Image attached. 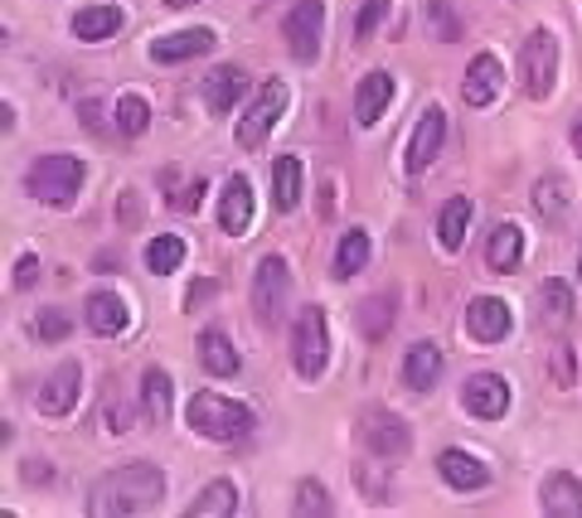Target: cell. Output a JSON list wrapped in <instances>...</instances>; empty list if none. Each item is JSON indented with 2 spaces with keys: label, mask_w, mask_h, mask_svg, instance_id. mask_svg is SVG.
Instances as JSON below:
<instances>
[{
  "label": "cell",
  "mask_w": 582,
  "mask_h": 518,
  "mask_svg": "<svg viewBox=\"0 0 582 518\" xmlns=\"http://www.w3.org/2000/svg\"><path fill=\"white\" fill-rule=\"evenodd\" d=\"M360 442L369 456H379V460H398V456H408V446H412V432H408V422H403L398 412H388V408H369L360 416Z\"/></svg>",
  "instance_id": "8"
},
{
  "label": "cell",
  "mask_w": 582,
  "mask_h": 518,
  "mask_svg": "<svg viewBox=\"0 0 582 518\" xmlns=\"http://www.w3.org/2000/svg\"><path fill=\"white\" fill-rule=\"evenodd\" d=\"M578 276H582V252H578Z\"/></svg>",
  "instance_id": "46"
},
{
  "label": "cell",
  "mask_w": 582,
  "mask_h": 518,
  "mask_svg": "<svg viewBox=\"0 0 582 518\" xmlns=\"http://www.w3.org/2000/svg\"><path fill=\"white\" fill-rule=\"evenodd\" d=\"M287 49L296 54L301 63H316L321 59V39H326V0H296L287 10Z\"/></svg>",
  "instance_id": "7"
},
{
  "label": "cell",
  "mask_w": 582,
  "mask_h": 518,
  "mask_svg": "<svg viewBox=\"0 0 582 518\" xmlns=\"http://www.w3.org/2000/svg\"><path fill=\"white\" fill-rule=\"evenodd\" d=\"M446 141V111L442 107H428L418 121H412V137H408V175H422L428 165L436 161Z\"/></svg>",
  "instance_id": "12"
},
{
  "label": "cell",
  "mask_w": 582,
  "mask_h": 518,
  "mask_svg": "<svg viewBox=\"0 0 582 518\" xmlns=\"http://www.w3.org/2000/svg\"><path fill=\"white\" fill-rule=\"evenodd\" d=\"M78 388H83V368H78V358H69V364H59L49 378L39 382V412L44 416H69L73 402H78Z\"/></svg>",
  "instance_id": "14"
},
{
  "label": "cell",
  "mask_w": 582,
  "mask_h": 518,
  "mask_svg": "<svg viewBox=\"0 0 582 518\" xmlns=\"http://www.w3.org/2000/svg\"><path fill=\"white\" fill-rule=\"evenodd\" d=\"M282 111H287V83H282V78H272V83L257 93V103L248 107V117H243V127H238L243 151H257V145L272 137V127L282 121Z\"/></svg>",
  "instance_id": "9"
},
{
  "label": "cell",
  "mask_w": 582,
  "mask_h": 518,
  "mask_svg": "<svg viewBox=\"0 0 582 518\" xmlns=\"http://www.w3.org/2000/svg\"><path fill=\"white\" fill-rule=\"evenodd\" d=\"M388 5H394V0H364V5H360V20H354V44H369V39H374V30H379V20L388 15Z\"/></svg>",
  "instance_id": "39"
},
{
  "label": "cell",
  "mask_w": 582,
  "mask_h": 518,
  "mask_svg": "<svg viewBox=\"0 0 582 518\" xmlns=\"http://www.w3.org/2000/svg\"><path fill=\"white\" fill-rule=\"evenodd\" d=\"M205 296H214V281H199V286H195V291H189V296H185V310H195V306H199V301H205Z\"/></svg>",
  "instance_id": "43"
},
{
  "label": "cell",
  "mask_w": 582,
  "mask_h": 518,
  "mask_svg": "<svg viewBox=\"0 0 582 518\" xmlns=\"http://www.w3.org/2000/svg\"><path fill=\"white\" fill-rule=\"evenodd\" d=\"M69 330H73V320H69V310H59V306H49L35 320V340H44V344H59Z\"/></svg>",
  "instance_id": "37"
},
{
  "label": "cell",
  "mask_w": 582,
  "mask_h": 518,
  "mask_svg": "<svg viewBox=\"0 0 582 518\" xmlns=\"http://www.w3.org/2000/svg\"><path fill=\"white\" fill-rule=\"evenodd\" d=\"M573 151H578V161H582V111L573 117Z\"/></svg>",
  "instance_id": "44"
},
{
  "label": "cell",
  "mask_w": 582,
  "mask_h": 518,
  "mask_svg": "<svg viewBox=\"0 0 582 518\" xmlns=\"http://www.w3.org/2000/svg\"><path fill=\"white\" fill-rule=\"evenodd\" d=\"M388 103H394V78L384 69L364 73L360 87H354V127H374V121L388 111Z\"/></svg>",
  "instance_id": "19"
},
{
  "label": "cell",
  "mask_w": 582,
  "mask_h": 518,
  "mask_svg": "<svg viewBox=\"0 0 582 518\" xmlns=\"http://www.w3.org/2000/svg\"><path fill=\"white\" fill-rule=\"evenodd\" d=\"M185 422H189V432L205 436V442H243V436H253L257 416H253V408H243V402H233V398L195 392L185 408Z\"/></svg>",
  "instance_id": "2"
},
{
  "label": "cell",
  "mask_w": 582,
  "mask_h": 518,
  "mask_svg": "<svg viewBox=\"0 0 582 518\" xmlns=\"http://www.w3.org/2000/svg\"><path fill=\"white\" fill-rule=\"evenodd\" d=\"M436 475L446 480V490H462V494H476L490 484V470L476 456H466V450H442L436 456Z\"/></svg>",
  "instance_id": "22"
},
{
  "label": "cell",
  "mask_w": 582,
  "mask_h": 518,
  "mask_svg": "<svg viewBox=\"0 0 582 518\" xmlns=\"http://www.w3.org/2000/svg\"><path fill=\"white\" fill-rule=\"evenodd\" d=\"M35 276H39V257H35V252H25V257L15 262V286H20V291L35 286Z\"/></svg>",
  "instance_id": "42"
},
{
  "label": "cell",
  "mask_w": 582,
  "mask_h": 518,
  "mask_svg": "<svg viewBox=\"0 0 582 518\" xmlns=\"http://www.w3.org/2000/svg\"><path fill=\"white\" fill-rule=\"evenodd\" d=\"M121 25H127V15H121L117 5H83V10H73V39H83V44L112 39Z\"/></svg>",
  "instance_id": "26"
},
{
  "label": "cell",
  "mask_w": 582,
  "mask_h": 518,
  "mask_svg": "<svg viewBox=\"0 0 582 518\" xmlns=\"http://www.w3.org/2000/svg\"><path fill=\"white\" fill-rule=\"evenodd\" d=\"M83 320H88V330H93L97 340H112V334L127 330L131 310H127V301H121L117 291H93L88 306H83Z\"/></svg>",
  "instance_id": "20"
},
{
  "label": "cell",
  "mask_w": 582,
  "mask_h": 518,
  "mask_svg": "<svg viewBox=\"0 0 582 518\" xmlns=\"http://www.w3.org/2000/svg\"><path fill=\"white\" fill-rule=\"evenodd\" d=\"M486 262H490V272H520V262H524V233H520V223H496V228H490Z\"/></svg>",
  "instance_id": "24"
},
{
  "label": "cell",
  "mask_w": 582,
  "mask_h": 518,
  "mask_svg": "<svg viewBox=\"0 0 582 518\" xmlns=\"http://www.w3.org/2000/svg\"><path fill=\"white\" fill-rule=\"evenodd\" d=\"M146 127H151V107H146L137 93H121L117 97V131L121 137H141Z\"/></svg>",
  "instance_id": "35"
},
{
  "label": "cell",
  "mask_w": 582,
  "mask_h": 518,
  "mask_svg": "<svg viewBox=\"0 0 582 518\" xmlns=\"http://www.w3.org/2000/svg\"><path fill=\"white\" fill-rule=\"evenodd\" d=\"M296 509L301 514H335V504H330V494L321 490L316 480H301L296 484Z\"/></svg>",
  "instance_id": "40"
},
{
  "label": "cell",
  "mask_w": 582,
  "mask_h": 518,
  "mask_svg": "<svg viewBox=\"0 0 582 518\" xmlns=\"http://www.w3.org/2000/svg\"><path fill=\"white\" fill-rule=\"evenodd\" d=\"M472 219H476V204H472L466 195L446 199L442 213H436V243H442L446 252H462L466 233H472Z\"/></svg>",
  "instance_id": "25"
},
{
  "label": "cell",
  "mask_w": 582,
  "mask_h": 518,
  "mask_svg": "<svg viewBox=\"0 0 582 518\" xmlns=\"http://www.w3.org/2000/svg\"><path fill=\"white\" fill-rule=\"evenodd\" d=\"M181 262H185V238H175V233H161V238L146 243V267H151V276L181 272Z\"/></svg>",
  "instance_id": "33"
},
{
  "label": "cell",
  "mask_w": 582,
  "mask_h": 518,
  "mask_svg": "<svg viewBox=\"0 0 582 518\" xmlns=\"http://www.w3.org/2000/svg\"><path fill=\"white\" fill-rule=\"evenodd\" d=\"M165 5H171V10H181V5H195V0H165Z\"/></svg>",
  "instance_id": "45"
},
{
  "label": "cell",
  "mask_w": 582,
  "mask_h": 518,
  "mask_svg": "<svg viewBox=\"0 0 582 518\" xmlns=\"http://www.w3.org/2000/svg\"><path fill=\"white\" fill-rule=\"evenodd\" d=\"M233 509H238V490H233V480L205 484V490H199V499L189 504V514H199V518H219V514H233Z\"/></svg>",
  "instance_id": "34"
},
{
  "label": "cell",
  "mask_w": 582,
  "mask_h": 518,
  "mask_svg": "<svg viewBox=\"0 0 582 518\" xmlns=\"http://www.w3.org/2000/svg\"><path fill=\"white\" fill-rule=\"evenodd\" d=\"M354 320H360V334L364 340H384L388 330H394V291H374V296L364 301L360 310H354Z\"/></svg>",
  "instance_id": "28"
},
{
  "label": "cell",
  "mask_w": 582,
  "mask_h": 518,
  "mask_svg": "<svg viewBox=\"0 0 582 518\" xmlns=\"http://www.w3.org/2000/svg\"><path fill=\"white\" fill-rule=\"evenodd\" d=\"M534 320H539V330L548 334H563L568 320H573V286L568 281H544L539 296H534Z\"/></svg>",
  "instance_id": "17"
},
{
  "label": "cell",
  "mask_w": 582,
  "mask_h": 518,
  "mask_svg": "<svg viewBox=\"0 0 582 518\" xmlns=\"http://www.w3.org/2000/svg\"><path fill=\"white\" fill-rule=\"evenodd\" d=\"M287 291H291V272L287 262L277 252H267L263 262H257V276H253V315L272 330V325H282L287 315Z\"/></svg>",
  "instance_id": "6"
},
{
  "label": "cell",
  "mask_w": 582,
  "mask_h": 518,
  "mask_svg": "<svg viewBox=\"0 0 582 518\" xmlns=\"http://www.w3.org/2000/svg\"><path fill=\"white\" fill-rule=\"evenodd\" d=\"M403 382H408L412 392H432L436 382H442V349L432 340L408 344V354H403Z\"/></svg>",
  "instance_id": "21"
},
{
  "label": "cell",
  "mask_w": 582,
  "mask_h": 518,
  "mask_svg": "<svg viewBox=\"0 0 582 518\" xmlns=\"http://www.w3.org/2000/svg\"><path fill=\"white\" fill-rule=\"evenodd\" d=\"M520 78H524V93H529L534 103L554 97V83H558V39H554V30H529V39H524V49H520Z\"/></svg>",
  "instance_id": "5"
},
{
  "label": "cell",
  "mask_w": 582,
  "mask_h": 518,
  "mask_svg": "<svg viewBox=\"0 0 582 518\" xmlns=\"http://www.w3.org/2000/svg\"><path fill=\"white\" fill-rule=\"evenodd\" d=\"M83 179H88V165L78 161V155H44V161L30 165L25 189H30V199L44 204V209H73Z\"/></svg>",
  "instance_id": "3"
},
{
  "label": "cell",
  "mask_w": 582,
  "mask_h": 518,
  "mask_svg": "<svg viewBox=\"0 0 582 518\" xmlns=\"http://www.w3.org/2000/svg\"><path fill=\"white\" fill-rule=\"evenodd\" d=\"M573 358H578V354H573V349H568V344H558V349H554V378L563 382V388H573V382H578Z\"/></svg>",
  "instance_id": "41"
},
{
  "label": "cell",
  "mask_w": 582,
  "mask_h": 518,
  "mask_svg": "<svg viewBox=\"0 0 582 518\" xmlns=\"http://www.w3.org/2000/svg\"><path fill=\"white\" fill-rule=\"evenodd\" d=\"M214 44H219L214 30H181V35L151 39V59L155 63H189V59H205Z\"/></svg>",
  "instance_id": "18"
},
{
  "label": "cell",
  "mask_w": 582,
  "mask_h": 518,
  "mask_svg": "<svg viewBox=\"0 0 582 518\" xmlns=\"http://www.w3.org/2000/svg\"><path fill=\"white\" fill-rule=\"evenodd\" d=\"M466 330H472V340H480V344H500V340H510L514 315L500 296H476L472 306H466Z\"/></svg>",
  "instance_id": "13"
},
{
  "label": "cell",
  "mask_w": 582,
  "mask_h": 518,
  "mask_svg": "<svg viewBox=\"0 0 582 518\" xmlns=\"http://www.w3.org/2000/svg\"><path fill=\"white\" fill-rule=\"evenodd\" d=\"M248 87L253 83H248V73H243L238 63H219V69L199 83V97H205V107L214 111V117H229V111L248 97Z\"/></svg>",
  "instance_id": "11"
},
{
  "label": "cell",
  "mask_w": 582,
  "mask_h": 518,
  "mask_svg": "<svg viewBox=\"0 0 582 518\" xmlns=\"http://www.w3.org/2000/svg\"><path fill=\"white\" fill-rule=\"evenodd\" d=\"M534 209H539L548 223L563 219V185H558V179H544V185H534Z\"/></svg>",
  "instance_id": "38"
},
{
  "label": "cell",
  "mask_w": 582,
  "mask_h": 518,
  "mask_svg": "<svg viewBox=\"0 0 582 518\" xmlns=\"http://www.w3.org/2000/svg\"><path fill=\"white\" fill-rule=\"evenodd\" d=\"M161 189H165V204H171L175 213H195L199 199H205V175L165 170V175H161Z\"/></svg>",
  "instance_id": "29"
},
{
  "label": "cell",
  "mask_w": 582,
  "mask_h": 518,
  "mask_svg": "<svg viewBox=\"0 0 582 518\" xmlns=\"http://www.w3.org/2000/svg\"><path fill=\"white\" fill-rule=\"evenodd\" d=\"M500 87H505V69H500L496 54H476L472 69H466L462 78V97L472 107H490L500 97Z\"/></svg>",
  "instance_id": "16"
},
{
  "label": "cell",
  "mask_w": 582,
  "mask_h": 518,
  "mask_svg": "<svg viewBox=\"0 0 582 518\" xmlns=\"http://www.w3.org/2000/svg\"><path fill=\"white\" fill-rule=\"evenodd\" d=\"M291 364H296V378L316 382L330 368V325L321 306H306L291 325Z\"/></svg>",
  "instance_id": "4"
},
{
  "label": "cell",
  "mask_w": 582,
  "mask_h": 518,
  "mask_svg": "<svg viewBox=\"0 0 582 518\" xmlns=\"http://www.w3.org/2000/svg\"><path fill=\"white\" fill-rule=\"evenodd\" d=\"M428 20H432V30H436V39H442V44L462 39V20H456V10L446 5V0H428Z\"/></svg>",
  "instance_id": "36"
},
{
  "label": "cell",
  "mask_w": 582,
  "mask_h": 518,
  "mask_svg": "<svg viewBox=\"0 0 582 518\" xmlns=\"http://www.w3.org/2000/svg\"><path fill=\"white\" fill-rule=\"evenodd\" d=\"M165 499V475L155 466H127V470H112L107 480L93 484L88 494V514L97 518H131L146 514Z\"/></svg>",
  "instance_id": "1"
},
{
  "label": "cell",
  "mask_w": 582,
  "mask_h": 518,
  "mask_svg": "<svg viewBox=\"0 0 582 518\" xmlns=\"http://www.w3.org/2000/svg\"><path fill=\"white\" fill-rule=\"evenodd\" d=\"M462 408L476 416V422H500L510 412V382L500 374H476L466 378L462 388Z\"/></svg>",
  "instance_id": "10"
},
{
  "label": "cell",
  "mask_w": 582,
  "mask_h": 518,
  "mask_svg": "<svg viewBox=\"0 0 582 518\" xmlns=\"http://www.w3.org/2000/svg\"><path fill=\"white\" fill-rule=\"evenodd\" d=\"M539 504H544V514H554V518H582V480L568 475V470H554V475L539 484Z\"/></svg>",
  "instance_id": "23"
},
{
  "label": "cell",
  "mask_w": 582,
  "mask_h": 518,
  "mask_svg": "<svg viewBox=\"0 0 582 518\" xmlns=\"http://www.w3.org/2000/svg\"><path fill=\"white\" fill-rule=\"evenodd\" d=\"M272 204L291 213L301 204V161L296 155H277V165H272Z\"/></svg>",
  "instance_id": "30"
},
{
  "label": "cell",
  "mask_w": 582,
  "mask_h": 518,
  "mask_svg": "<svg viewBox=\"0 0 582 518\" xmlns=\"http://www.w3.org/2000/svg\"><path fill=\"white\" fill-rule=\"evenodd\" d=\"M195 354H199V364H205V374H214V378H233L243 368L238 364V349L229 344V334H223V330H205V334H199Z\"/></svg>",
  "instance_id": "27"
},
{
  "label": "cell",
  "mask_w": 582,
  "mask_h": 518,
  "mask_svg": "<svg viewBox=\"0 0 582 518\" xmlns=\"http://www.w3.org/2000/svg\"><path fill=\"white\" fill-rule=\"evenodd\" d=\"M141 412L151 416L155 426L171 416V374H165V368H146L141 374Z\"/></svg>",
  "instance_id": "31"
},
{
  "label": "cell",
  "mask_w": 582,
  "mask_h": 518,
  "mask_svg": "<svg viewBox=\"0 0 582 518\" xmlns=\"http://www.w3.org/2000/svg\"><path fill=\"white\" fill-rule=\"evenodd\" d=\"M364 262H369V233L364 228H350L340 238V247H335L330 272H335V281H350L354 272H364Z\"/></svg>",
  "instance_id": "32"
},
{
  "label": "cell",
  "mask_w": 582,
  "mask_h": 518,
  "mask_svg": "<svg viewBox=\"0 0 582 518\" xmlns=\"http://www.w3.org/2000/svg\"><path fill=\"white\" fill-rule=\"evenodd\" d=\"M248 223H253V185H248V175H229V185L219 195V228L229 238H243Z\"/></svg>",
  "instance_id": "15"
}]
</instances>
